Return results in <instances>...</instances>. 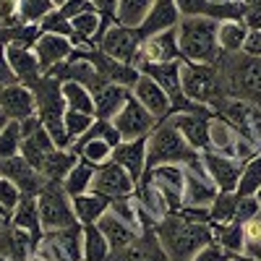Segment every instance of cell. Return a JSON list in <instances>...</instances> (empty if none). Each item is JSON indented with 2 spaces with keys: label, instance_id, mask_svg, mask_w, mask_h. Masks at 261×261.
<instances>
[{
  "label": "cell",
  "instance_id": "45",
  "mask_svg": "<svg viewBox=\"0 0 261 261\" xmlns=\"http://www.w3.org/2000/svg\"><path fill=\"white\" fill-rule=\"evenodd\" d=\"M21 199H24V193H21L8 178L0 175V206H3L6 212L13 214V209L21 204Z\"/></svg>",
  "mask_w": 261,
  "mask_h": 261
},
{
  "label": "cell",
  "instance_id": "47",
  "mask_svg": "<svg viewBox=\"0 0 261 261\" xmlns=\"http://www.w3.org/2000/svg\"><path fill=\"white\" fill-rule=\"evenodd\" d=\"M261 209V204H258V199L256 196H238V209H235V222H248L251 217L256 214Z\"/></svg>",
  "mask_w": 261,
  "mask_h": 261
},
{
  "label": "cell",
  "instance_id": "1",
  "mask_svg": "<svg viewBox=\"0 0 261 261\" xmlns=\"http://www.w3.org/2000/svg\"><path fill=\"white\" fill-rule=\"evenodd\" d=\"M160 246L167 256V261H191L204 246H209L212 238V225L206 222H193L178 209L170 212L162 222L154 227Z\"/></svg>",
  "mask_w": 261,
  "mask_h": 261
},
{
  "label": "cell",
  "instance_id": "26",
  "mask_svg": "<svg viewBox=\"0 0 261 261\" xmlns=\"http://www.w3.org/2000/svg\"><path fill=\"white\" fill-rule=\"evenodd\" d=\"M11 225L24 230L34 238V243L39 246L42 238H45V227H42V220H39V209H37V199L34 196H24L21 199V204L13 209L11 214Z\"/></svg>",
  "mask_w": 261,
  "mask_h": 261
},
{
  "label": "cell",
  "instance_id": "25",
  "mask_svg": "<svg viewBox=\"0 0 261 261\" xmlns=\"http://www.w3.org/2000/svg\"><path fill=\"white\" fill-rule=\"evenodd\" d=\"M243 136L238 134V130L214 113L212 123H209V151H217V154H225V157H232L235 160V151H238V141Z\"/></svg>",
  "mask_w": 261,
  "mask_h": 261
},
{
  "label": "cell",
  "instance_id": "11",
  "mask_svg": "<svg viewBox=\"0 0 261 261\" xmlns=\"http://www.w3.org/2000/svg\"><path fill=\"white\" fill-rule=\"evenodd\" d=\"M21 157H24L27 162H32L37 170H42V165H45V160L53 154L55 149V141L53 136L45 130V125H42V120L37 115L21 120Z\"/></svg>",
  "mask_w": 261,
  "mask_h": 261
},
{
  "label": "cell",
  "instance_id": "53",
  "mask_svg": "<svg viewBox=\"0 0 261 261\" xmlns=\"http://www.w3.org/2000/svg\"><path fill=\"white\" fill-rule=\"evenodd\" d=\"M6 125H8V115H6L3 110H0V130H3Z\"/></svg>",
  "mask_w": 261,
  "mask_h": 261
},
{
  "label": "cell",
  "instance_id": "6",
  "mask_svg": "<svg viewBox=\"0 0 261 261\" xmlns=\"http://www.w3.org/2000/svg\"><path fill=\"white\" fill-rule=\"evenodd\" d=\"M37 209H39V220H42L45 232L63 230V227H71V225L79 222L76 212H73V199L65 193L63 183L47 180L45 188L37 196Z\"/></svg>",
  "mask_w": 261,
  "mask_h": 261
},
{
  "label": "cell",
  "instance_id": "56",
  "mask_svg": "<svg viewBox=\"0 0 261 261\" xmlns=\"http://www.w3.org/2000/svg\"><path fill=\"white\" fill-rule=\"evenodd\" d=\"M209 3H230V0H209Z\"/></svg>",
  "mask_w": 261,
  "mask_h": 261
},
{
  "label": "cell",
  "instance_id": "49",
  "mask_svg": "<svg viewBox=\"0 0 261 261\" xmlns=\"http://www.w3.org/2000/svg\"><path fill=\"white\" fill-rule=\"evenodd\" d=\"M65 18H76V16H81V13H86V11H97L94 8V3H92V0H68V3H65L63 8H58Z\"/></svg>",
  "mask_w": 261,
  "mask_h": 261
},
{
  "label": "cell",
  "instance_id": "40",
  "mask_svg": "<svg viewBox=\"0 0 261 261\" xmlns=\"http://www.w3.org/2000/svg\"><path fill=\"white\" fill-rule=\"evenodd\" d=\"M21 123L8 120V125L0 130V160H11L21 154Z\"/></svg>",
  "mask_w": 261,
  "mask_h": 261
},
{
  "label": "cell",
  "instance_id": "54",
  "mask_svg": "<svg viewBox=\"0 0 261 261\" xmlns=\"http://www.w3.org/2000/svg\"><path fill=\"white\" fill-rule=\"evenodd\" d=\"M65 3H68V0H53V6H55V8H63Z\"/></svg>",
  "mask_w": 261,
  "mask_h": 261
},
{
  "label": "cell",
  "instance_id": "55",
  "mask_svg": "<svg viewBox=\"0 0 261 261\" xmlns=\"http://www.w3.org/2000/svg\"><path fill=\"white\" fill-rule=\"evenodd\" d=\"M230 261H253V258H248V256H232Z\"/></svg>",
  "mask_w": 261,
  "mask_h": 261
},
{
  "label": "cell",
  "instance_id": "44",
  "mask_svg": "<svg viewBox=\"0 0 261 261\" xmlns=\"http://www.w3.org/2000/svg\"><path fill=\"white\" fill-rule=\"evenodd\" d=\"M21 27L18 18V0H0V34Z\"/></svg>",
  "mask_w": 261,
  "mask_h": 261
},
{
  "label": "cell",
  "instance_id": "33",
  "mask_svg": "<svg viewBox=\"0 0 261 261\" xmlns=\"http://www.w3.org/2000/svg\"><path fill=\"white\" fill-rule=\"evenodd\" d=\"M248 27H246V21H222L220 24V50L222 53H243V45H246V39H248Z\"/></svg>",
  "mask_w": 261,
  "mask_h": 261
},
{
  "label": "cell",
  "instance_id": "30",
  "mask_svg": "<svg viewBox=\"0 0 261 261\" xmlns=\"http://www.w3.org/2000/svg\"><path fill=\"white\" fill-rule=\"evenodd\" d=\"M94 175H97V167L92 162H86V160H79L76 167L63 180L65 193H68L71 199H76V196H81V193H89L92 191V183H94Z\"/></svg>",
  "mask_w": 261,
  "mask_h": 261
},
{
  "label": "cell",
  "instance_id": "46",
  "mask_svg": "<svg viewBox=\"0 0 261 261\" xmlns=\"http://www.w3.org/2000/svg\"><path fill=\"white\" fill-rule=\"evenodd\" d=\"M94 3V8H97V13L102 16V32H99V37L110 29L113 24H115V13H118V0H92ZM99 37H97V42H99Z\"/></svg>",
  "mask_w": 261,
  "mask_h": 261
},
{
  "label": "cell",
  "instance_id": "23",
  "mask_svg": "<svg viewBox=\"0 0 261 261\" xmlns=\"http://www.w3.org/2000/svg\"><path fill=\"white\" fill-rule=\"evenodd\" d=\"M180 11L175 6V0H157L154 6H151V11L146 13L144 24L139 27L141 37H151V34H160V32H167V29H175L180 24Z\"/></svg>",
  "mask_w": 261,
  "mask_h": 261
},
{
  "label": "cell",
  "instance_id": "43",
  "mask_svg": "<svg viewBox=\"0 0 261 261\" xmlns=\"http://www.w3.org/2000/svg\"><path fill=\"white\" fill-rule=\"evenodd\" d=\"M39 29H42V34H60V37H68V39H73V37H76L73 24H71V21L65 18L58 8H55V11H50L45 18L39 21Z\"/></svg>",
  "mask_w": 261,
  "mask_h": 261
},
{
  "label": "cell",
  "instance_id": "17",
  "mask_svg": "<svg viewBox=\"0 0 261 261\" xmlns=\"http://www.w3.org/2000/svg\"><path fill=\"white\" fill-rule=\"evenodd\" d=\"M172 60H183V58L178 50V32L167 29L160 34H151L141 42L136 65L139 63H172Z\"/></svg>",
  "mask_w": 261,
  "mask_h": 261
},
{
  "label": "cell",
  "instance_id": "4",
  "mask_svg": "<svg viewBox=\"0 0 261 261\" xmlns=\"http://www.w3.org/2000/svg\"><path fill=\"white\" fill-rule=\"evenodd\" d=\"M199 154L201 151H196L170 120L157 123V128L146 136V170L160 165H188Z\"/></svg>",
  "mask_w": 261,
  "mask_h": 261
},
{
  "label": "cell",
  "instance_id": "31",
  "mask_svg": "<svg viewBox=\"0 0 261 261\" xmlns=\"http://www.w3.org/2000/svg\"><path fill=\"white\" fill-rule=\"evenodd\" d=\"M84 261H113V246L97 225H84Z\"/></svg>",
  "mask_w": 261,
  "mask_h": 261
},
{
  "label": "cell",
  "instance_id": "48",
  "mask_svg": "<svg viewBox=\"0 0 261 261\" xmlns=\"http://www.w3.org/2000/svg\"><path fill=\"white\" fill-rule=\"evenodd\" d=\"M230 258H232V253H227L220 243H214V241H212L209 246H204L199 253H196L191 261H230Z\"/></svg>",
  "mask_w": 261,
  "mask_h": 261
},
{
  "label": "cell",
  "instance_id": "3",
  "mask_svg": "<svg viewBox=\"0 0 261 261\" xmlns=\"http://www.w3.org/2000/svg\"><path fill=\"white\" fill-rule=\"evenodd\" d=\"M32 94L37 102V118L42 120L45 130L53 136L55 146L60 149H71L68 136H65V99H63V81H58L55 76L45 73L42 79H37L32 86Z\"/></svg>",
  "mask_w": 261,
  "mask_h": 261
},
{
  "label": "cell",
  "instance_id": "13",
  "mask_svg": "<svg viewBox=\"0 0 261 261\" xmlns=\"http://www.w3.org/2000/svg\"><path fill=\"white\" fill-rule=\"evenodd\" d=\"M92 191L99 193V196H105V199H110V201H118V199H128V196H134L136 183L130 180V175H128L120 165H115V162L110 160L107 165L97 167Z\"/></svg>",
  "mask_w": 261,
  "mask_h": 261
},
{
  "label": "cell",
  "instance_id": "9",
  "mask_svg": "<svg viewBox=\"0 0 261 261\" xmlns=\"http://www.w3.org/2000/svg\"><path fill=\"white\" fill-rule=\"evenodd\" d=\"M136 68L141 73H146L151 81H157L162 89L167 92V97L172 99V107H175V113L193 107V102H188L186 94H183V81H180L183 60H172V63H139Z\"/></svg>",
  "mask_w": 261,
  "mask_h": 261
},
{
  "label": "cell",
  "instance_id": "12",
  "mask_svg": "<svg viewBox=\"0 0 261 261\" xmlns=\"http://www.w3.org/2000/svg\"><path fill=\"white\" fill-rule=\"evenodd\" d=\"M144 178L165 196V201L170 204V212H178L183 206V191H186L183 165H160V167H151V170H146Z\"/></svg>",
  "mask_w": 261,
  "mask_h": 261
},
{
  "label": "cell",
  "instance_id": "7",
  "mask_svg": "<svg viewBox=\"0 0 261 261\" xmlns=\"http://www.w3.org/2000/svg\"><path fill=\"white\" fill-rule=\"evenodd\" d=\"M214 118V110L212 107H204V105H193L188 110H180V113H172L167 120L180 130V136L196 149V151H209V123Z\"/></svg>",
  "mask_w": 261,
  "mask_h": 261
},
{
  "label": "cell",
  "instance_id": "28",
  "mask_svg": "<svg viewBox=\"0 0 261 261\" xmlns=\"http://www.w3.org/2000/svg\"><path fill=\"white\" fill-rule=\"evenodd\" d=\"M81 157L76 154L73 149H55L53 154L45 160V165H42V175H45V180H53V183H63L65 175L76 167Z\"/></svg>",
  "mask_w": 261,
  "mask_h": 261
},
{
  "label": "cell",
  "instance_id": "52",
  "mask_svg": "<svg viewBox=\"0 0 261 261\" xmlns=\"http://www.w3.org/2000/svg\"><path fill=\"white\" fill-rule=\"evenodd\" d=\"M253 134H256V141L261 146V107H256V113H253Z\"/></svg>",
  "mask_w": 261,
  "mask_h": 261
},
{
  "label": "cell",
  "instance_id": "29",
  "mask_svg": "<svg viewBox=\"0 0 261 261\" xmlns=\"http://www.w3.org/2000/svg\"><path fill=\"white\" fill-rule=\"evenodd\" d=\"M50 235L55 246L68 256L71 261H84V225H71V227H63V230H53V232H45Z\"/></svg>",
  "mask_w": 261,
  "mask_h": 261
},
{
  "label": "cell",
  "instance_id": "34",
  "mask_svg": "<svg viewBox=\"0 0 261 261\" xmlns=\"http://www.w3.org/2000/svg\"><path fill=\"white\" fill-rule=\"evenodd\" d=\"M63 99H65V107H68V110L94 115V97H92L89 86L76 84V81H63Z\"/></svg>",
  "mask_w": 261,
  "mask_h": 261
},
{
  "label": "cell",
  "instance_id": "8",
  "mask_svg": "<svg viewBox=\"0 0 261 261\" xmlns=\"http://www.w3.org/2000/svg\"><path fill=\"white\" fill-rule=\"evenodd\" d=\"M141 32L139 29H130V27H120V24H113L110 29H107L99 42H97V47L105 53V55H110L120 63H128V65H136L139 60V50H141Z\"/></svg>",
  "mask_w": 261,
  "mask_h": 261
},
{
  "label": "cell",
  "instance_id": "24",
  "mask_svg": "<svg viewBox=\"0 0 261 261\" xmlns=\"http://www.w3.org/2000/svg\"><path fill=\"white\" fill-rule=\"evenodd\" d=\"M97 227H99V230H102V235L107 238V243L113 246V253H115V251L128 248V246H130V243H134L136 238L141 235V230H136L134 225H128L125 220H120V217H118L115 212H105V214L99 217Z\"/></svg>",
  "mask_w": 261,
  "mask_h": 261
},
{
  "label": "cell",
  "instance_id": "21",
  "mask_svg": "<svg viewBox=\"0 0 261 261\" xmlns=\"http://www.w3.org/2000/svg\"><path fill=\"white\" fill-rule=\"evenodd\" d=\"M6 55H8V63H11V68H13V73L21 84L32 86L37 79L45 76V71H42V65H39L32 47L18 45V42H6Z\"/></svg>",
  "mask_w": 261,
  "mask_h": 261
},
{
  "label": "cell",
  "instance_id": "57",
  "mask_svg": "<svg viewBox=\"0 0 261 261\" xmlns=\"http://www.w3.org/2000/svg\"><path fill=\"white\" fill-rule=\"evenodd\" d=\"M256 199H258V204H261V188H258V193H256Z\"/></svg>",
  "mask_w": 261,
  "mask_h": 261
},
{
  "label": "cell",
  "instance_id": "18",
  "mask_svg": "<svg viewBox=\"0 0 261 261\" xmlns=\"http://www.w3.org/2000/svg\"><path fill=\"white\" fill-rule=\"evenodd\" d=\"M0 110L8 115V120H27L32 115H37V102L34 94L27 84H11L0 89Z\"/></svg>",
  "mask_w": 261,
  "mask_h": 261
},
{
  "label": "cell",
  "instance_id": "37",
  "mask_svg": "<svg viewBox=\"0 0 261 261\" xmlns=\"http://www.w3.org/2000/svg\"><path fill=\"white\" fill-rule=\"evenodd\" d=\"M235 209H238V193L235 191H220L214 196V201L209 204V217L212 225H227L235 220Z\"/></svg>",
  "mask_w": 261,
  "mask_h": 261
},
{
  "label": "cell",
  "instance_id": "20",
  "mask_svg": "<svg viewBox=\"0 0 261 261\" xmlns=\"http://www.w3.org/2000/svg\"><path fill=\"white\" fill-rule=\"evenodd\" d=\"M130 92L128 86H120V84H99L97 89H92V97H94V118L99 120H113L123 105L130 99Z\"/></svg>",
  "mask_w": 261,
  "mask_h": 261
},
{
  "label": "cell",
  "instance_id": "5",
  "mask_svg": "<svg viewBox=\"0 0 261 261\" xmlns=\"http://www.w3.org/2000/svg\"><path fill=\"white\" fill-rule=\"evenodd\" d=\"M180 81H183L186 99L193 102V105H204V107H212V110H214V107L227 97L222 76H220V68H217V65L183 60Z\"/></svg>",
  "mask_w": 261,
  "mask_h": 261
},
{
  "label": "cell",
  "instance_id": "42",
  "mask_svg": "<svg viewBox=\"0 0 261 261\" xmlns=\"http://www.w3.org/2000/svg\"><path fill=\"white\" fill-rule=\"evenodd\" d=\"M50 11H55L53 0H18V18L21 24H39Z\"/></svg>",
  "mask_w": 261,
  "mask_h": 261
},
{
  "label": "cell",
  "instance_id": "36",
  "mask_svg": "<svg viewBox=\"0 0 261 261\" xmlns=\"http://www.w3.org/2000/svg\"><path fill=\"white\" fill-rule=\"evenodd\" d=\"M76 154L86 162H92L94 167H102L113 160V146L107 144L105 139H89V141H81V144H73L71 146Z\"/></svg>",
  "mask_w": 261,
  "mask_h": 261
},
{
  "label": "cell",
  "instance_id": "58",
  "mask_svg": "<svg viewBox=\"0 0 261 261\" xmlns=\"http://www.w3.org/2000/svg\"><path fill=\"white\" fill-rule=\"evenodd\" d=\"M235 3H243V0H235Z\"/></svg>",
  "mask_w": 261,
  "mask_h": 261
},
{
  "label": "cell",
  "instance_id": "35",
  "mask_svg": "<svg viewBox=\"0 0 261 261\" xmlns=\"http://www.w3.org/2000/svg\"><path fill=\"white\" fill-rule=\"evenodd\" d=\"M212 238L220 243L227 253L243 256V225L241 222H227V225H212Z\"/></svg>",
  "mask_w": 261,
  "mask_h": 261
},
{
  "label": "cell",
  "instance_id": "15",
  "mask_svg": "<svg viewBox=\"0 0 261 261\" xmlns=\"http://www.w3.org/2000/svg\"><path fill=\"white\" fill-rule=\"evenodd\" d=\"M130 92H134V97L157 118V123L167 120L172 113H175V107H172V99L167 97V92L162 89L157 81H151L146 73L139 76V81L134 84V89H130Z\"/></svg>",
  "mask_w": 261,
  "mask_h": 261
},
{
  "label": "cell",
  "instance_id": "39",
  "mask_svg": "<svg viewBox=\"0 0 261 261\" xmlns=\"http://www.w3.org/2000/svg\"><path fill=\"white\" fill-rule=\"evenodd\" d=\"M243 256L261 261V209L243 222Z\"/></svg>",
  "mask_w": 261,
  "mask_h": 261
},
{
  "label": "cell",
  "instance_id": "27",
  "mask_svg": "<svg viewBox=\"0 0 261 261\" xmlns=\"http://www.w3.org/2000/svg\"><path fill=\"white\" fill-rule=\"evenodd\" d=\"M73 212H76V220L79 225H97L99 217L105 212H110V199L89 191V193H81L73 199Z\"/></svg>",
  "mask_w": 261,
  "mask_h": 261
},
{
  "label": "cell",
  "instance_id": "22",
  "mask_svg": "<svg viewBox=\"0 0 261 261\" xmlns=\"http://www.w3.org/2000/svg\"><path fill=\"white\" fill-rule=\"evenodd\" d=\"M113 162L120 165L134 183H139L146 175V139L136 141H120L113 149Z\"/></svg>",
  "mask_w": 261,
  "mask_h": 261
},
{
  "label": "cell",
  "instance_id": "16",
  "mask_svg": "<svg viewBox=\"0 0 261 261\" xmlns=\"http://www.w3.org/2000/svg\"><path fill=\"white\" fill-rule=\"evenodd\" d=\"M201 162H204L209 178L214 180V186L220 191H235L238 188L241 172H243V162L225 157V154H217V151H201Z\"/></svg>",
  "mask_w": 261,
  "mask_h": 261
},
{
  "label": "cell",
  "instance_id": "41",
  "mask_svg": "<svg viewBox=\"0 0 261 261\" xmlns=\"http://www.w3.org/2000/svg\"><path fill=\"white\" fill-rule=\"evenodd\" d=\"M94 115H86V113H76V110H65V136H68V144L73 146L86 130L94 125Z\"/></svg>",
  "mask_w": 261,
  "mask_h": 261
},
{
  "label": "cell",
  "instance_id": "32",
  "mask_svg": "<svg viewBox=\"0 0 261 261\" xmlns=\"http://www.w3.org/2000/svg\"><path fill=\"white\" fill-rule=\"evenodd\" d=\"M157 0H118V13H115V24L139 29L144 24L146 13L151 11Z\"/></svg>",
  "mask_w": 261,
  "mask_h": 261
},
{
  "label": "cell",
  "instance_id": "51",
  "mask_svg": "<svg viewBox=\"0 0 261 261\" xmlns=\"http://www.w3.org/2000/svg\"><path fill=\"white\" fill-rule=\"evenodd\" d=\"M243 53L251 55V58H261V29H251L248 32V39L243 45Z\"/></svg>",
  "mask_w": 261,
  "mask_h": 261
},
{
  "label": "cell",
  "instance_id": "10",
  "mask_svg": "<svg viewBox=\"0 0 261 261\" xmlns=\"http://www.w3.org/2000/svg\"><path fill=\"white\" fill-rule=\"evenodd\" d=\"M113 125L123 141H136V139H146L157 128V118L130 94V99L123 105V110L113 118Z\"/></svg>",
  "mask_w": 261,
  "mask_h": 261
},
{
  "label": "cell",
  "instance_id": "2",
  "mask_svg": "<svg viewBox=\"0 0 261 261\" xmlns=\"http://www.w3.org/2000/svg\"><path fill=\"white\" fill-rule=\"evenodd\" d=\"M178 32V50L180 58L188 63H206L217 65L222 50H220V21L206 16H183Z\"/></svg>",
  "mask_w": 261,
  "mask_h": 261
},
{
  "label": "cell",
  "instance_id": "14",
  "mask_svg": "<svg viewBox=\"0 0 261 261\" xmlns=\"http://www.w3.org/2000/svg\"><path fill=\"white\" fill-rule=\"evenodd\" d=\"M0 175L3 178H8L21 193L24 196H39V191L45 188V175L32 165V162H27L24 157H11V160H0Z\"/></svg>",
  "mask_w": 261,
  "mask_h": 261
},
{
  "label": "cell",
  "instance_id": "50",
  "mask_svg": "<svg viewBox=\"0 0 261 261\" xmlns=\"http://www.w3.org/2000/svg\"><path fill=\"white\" fill-rule=\"evenodd\" d=\"M11 84H18L13 68H11V63H8V55H6V45L0 42V89L3 86H11Z\"/></svg>",
  "mask_w": 261,
  "mask_h": 261
},
{
  "label": "cell",
  "instance_id": "19",
  "mask_svg": "<svg viewBox=\"0 0 261 261\" xmlns=\"http://www.w3.org/2000/svg\"><path fill=\"white\" fill-rule=\"evenodd\" d=\"M34 55H37V60H39V65H42V71H53L55 65H60V63H65L71 55H73V42L68 39V37H60V34H42L37 42H34Z\"/></svg>",
  "mask_w": 261,
  "mask_h": 261
},
{
  "label": "cell",
  "instance_id": "38",
  "mask_svg": "<svg viewBox=\"0 0 261 261\" xmlns=\"http://www.w3.org/2000/svg\"><path fill=\"white\" fill-rule=\"evenodd\" d=\"M258 188H261V151L256 157H251L248 162H243L241 183H238L235 193L238 196H256Z\"/></svg>",
  "mask_w": 261,
  "mask_h": 261
}]
</instances>
